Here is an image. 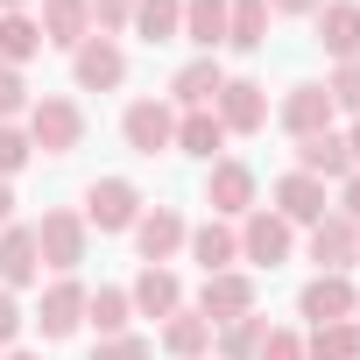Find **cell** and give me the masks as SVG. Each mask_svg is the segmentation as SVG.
<instances>
[{"mask_svg":"<svg viewBox=\"0 0 360 360\" xmlns=\"http://www.w3.org/2000/svg\"><path fill=\"white\" fill-rule=\"evenodd\" d=\"M29 141H36L43 155H71V148L85 141V113H78V99L43 92V99L29 106Z\"/></svg>","mask_w":360,"mask_h":360,"instance_id":"6da1fadb","label":"cell"},{"mask_svg":"<svg viewBox=\"0 0 360 360\" xmlns=\"http://www.w3.org/2000/svg\"><path fill=\"white\" fill-rule=\"evenodd\" d=\"M255 198H262V176H255L248 162L219 155V162L205 169V205H212V219H248Z\"/></svg>","mask_w":360,"mask_h":360,"instance_id":"7a4b0ae2","label":"cell"},{"mask_svg":"<svg viewBox=\"0 0 360 360\" xmlns=\"http://www.w3.org/2000/svg\"><path fill=\"white\" fill-rule=\"evenodd\" d=\"M85 240H92V226H85V212H43L36 219V248H43V269H57V276H71L78 262H85Z\"/></svg>","mask_w":360,"mask_h":360,"instance_id":"3957f363","label":"cell"},{"mask_svg":"<svg viewBox=\"0 0 360 360\" xmlns=\"http://www.w3.org/2000/svg\"><path fill=\"white\" fill-rule=\"evenodd\" d=\"M134 219H141V191L127 184V176H99V184L85 191V226H99V233H134Z\"/></svg>","mask_w":360,"mask_h":360,"instance_id":"277c9868","label":"cell"},{"mask_svg":"<svg viewBox=\"0 0 360 360\" xmlns=\"http://www.w3.org/2000/svg\"><path fill=\"white\" fill-rule=\"evenodd\" d=\"M71 78H78V92H113L120 78H127V50L113 43V36H85L78 50H71Z\"/></svg>","mask_w":360,"mask_h":360,"instance_id":"5b68a950","label":"cell"},{"mask_svg":"<svg viewBox=\"0 0 360 360\" xmlns=\"http://www.w3.org/2000/svg\"><path fill=\"white\" fill-rule=\"evenodd\" d=\"M290 248H297V226H290V219H276L269 205H255V212L240 219V262L276 269V262H290Z\"/></svg>","mask_w":360,"mask_h":360,"instance_id":"8992f818","label":"cell"},{"mask_svg":"<svg viewBox=\"0 0 360 360\" xmlns=\"http://www.w3.org/2000/svg\"><path fill=\"white\" fill-rule=\"evenodd\" d=\"M212 113H219L226 134H255V127H269V85H255V78H226L219 99H212Z\"/></svg>","mask_w":360,"mask_h":360,"instance_id":"52a82bcc","label":"cell"},{"mask_svg":"<svg viewBox=\"0 0 360 360\" xmlns=\"http://www.w3.org/2000/svg\"><path fill=\"white\" fill-rule=\"evenodd\" d=\"M120 134H127L134 155H162V148H176V113H169L162 99H134V106L120 113Z\"/></svg>","mask_w":360,"mask_h":360,"instance_id":"ba28073f","label":"cell"},{"mask_svg":"<svg viewBox=\"0 0 360 360\" xmlns=\"http://www.w3.org/2000/svg\"><path fill=\"white\" fill-rule=\"evenodd\" d=\"M311 262H318V276H346V269L360 262V226L339 219V212H325V219L311 226Z\"/></svg>","mask_w":360,"mask_h":360,"instance_id":"9c48e42d","label":"cell"},{"mask_svg":"<svg viewBox=\"0 0 360 360\" xmlns=\"http://www.w3.org/2000/svg\"><path fill=\"white\" fill-rule=\"evenodd\" d=\"M248 311H255V276H240V269L205 276V290H198V318L226 325V318H248Z\"/></svg>","mask_w":360,"mask_h":360,"instance_id":"30bf717a","label":"cell"},{"mask_svg":"<svg viewBox=\"0 0 360 360\" xmlns=\"http://www.w3.org/2000/svg\"><path fill=\"white\" fill-rule=\"evenodd\" d=\"M353 304H360V290H353L346 276H311L304 297H297V318H311V325H346Z\"/></svg>","mask_w":360,"mask_h":360,"instance_id":"8fae6325","label":"cell"},{"mask_svg":"<svg viewBox=\"0 0 360 360\" xmlns=\"http://www.w3.org/2000/svg\"><path fill=\"white\" fill-rule=\"evenodd\" d=\"M78 325H85V283L57 276V283L43 290V304H36V332H43V339H71Z\"/></svg>","mask_w":360,"mask_h":360,"instance_id":"7c38bea8","label":"cell"},{"mask_svg":"<svg viewBox=\"0 0 360 360\" xmlns=\"http://www.w3.org/2000/svg\"><path fill=\"white\" fill-rule=\"evenodd\" d=\"M29 283H43L36 226H0V290H29Z\"/></svg>","mask_w":360,"mask_h":360,"instance_id":"4fadbf2b","label":"cell"},{"mask_svg":"<svg viewBox=\"0 0 360 360\" xmlns=\"http://www.w3.org/2000/svg\"><path fill=\"white\" fill-rule=\"evenodd\" d=\"M184 233H191V226H184V212H176V205H155V212L134 219V248H141V262H155V269L184 248Z\"/></svg>","mask_w":360,"mask_h":360,"instance_id":"5bb4252c","label":"cell"},{"mask_svg":"<svg viewBox=\"0 0 360 360\" xmlns=\"http://www.w3.org/2000/svg\"><path fill=\"white\" fill-rule=\"evenodd\" d=\"M332 92L325 85H290V99H283V127L297 134V141H311V134H332Z\"/></svg>","mask_w":360,"mask_h":360,"instance_id":"9a60e30c","label":"cell"},{"mask_svg":"<svg viewBox=\"0 0 360 360\" xmlns=\"http://www.w3.org/2000/svg\"><path fill=\"white\" fill-rule=\"evenodd\" d=\"M276 219H290V226H318V219H325V184H318V176H304V169L276 176Z\"/></svg>","mask_w":360,"mask_h":360,"instance_id":"2e32d148","label":"cell"},{"mask_svg":"<svg viewBox=\"0 0 360 360\" xmlns=\"http://www.w3.org/2000/svg\"><path fill=\"white\" fill-rule=\"evenodd\" d=\"M318 43H325L332 64L360 57V0H325L318 8Z\"/></svg>","mask_w":360,"mask_h":360,"instance_id":"e0dca14e","label":"cell"},{"mask_svg":"<svg viewBox=\"0 0 360 360\" xmlns=\"http://www.w3.org/2000/svg\"><path fill=\"white\" fill-rule=\"evenodd\" d=\"M127 304L141 311V318H176V311H184V283H176V269H141L134 276V290H127Z\"/></svg>","mask_w":360,"mask_h":360,"instance_id":"ac0fdd59","label":"cell"},{"mask_svg":"<svg viewBox=\"0 0 360 360\" xmlns=\"http://www.w3.org/2000/svg\"><path fill=\"white\" fill-rule=\"evenodd\" d=\"M297 169L318 176V184H346V176H353L346 134H311V141H297Z\"/></svg>","mask_w":360,"mask_h":360,"instance_id":"d6986e66","label":"cell"},{"mask_svg":"<svg viewBox=\"0 0 360 360\" xmlns=\"http://www.w3.org/2000/svg\"><path fill=\"white\" fill-rule=\"evenodd\" d=\"M184 248H191V262H198L205 276H219V269H233V262H240V233H233L226 219L191 226V233H184Z\"/></svg>","mask_w":360,"mask_h":360,"instance_id":"ffe728a7","label":"cell"},{"mask_svg":"<svg viewBox=\"0 0 360 360\" xmlns=\"http://www.w3.org/2000/svg\"><path fill=\"white\" fill-rule=\"evenodd\" d=\"M43 43L50 50H78L85 36H92V8H85V0H43Z\"/></svg>","mask_w":360,"mask_h":360,"instance_id":"44dd1931","label":"cell"},{"mask_svg":"<svg viewBox=\"0 0 360 360\" xmlns=\"http://www.w3.org/2000/svg\"><path fill=\"white\" fill-rule=\"evenodd\" d=\"M169 360H205L212 353V318H198V311H176V318H162V339H155Z\"/></svg>","mask_w":360,"mask_h":360,"instance_id":"7402d4cb","label":"cell"},{"mask_svg":"<svg viewBox=\"0 0 360 360\" xmlns=\"http://www.w3.org/2000/svg\"><path fill=\"white\" fill-rule=\"evenodd\" d=\"M176 148H184V155H198V162H219V148H226V127H219V113H212V106L176 113Z\"/></svg>","mask_w":360,"mask_h":360,"instance_id":"603a6c76","label":"cell"},{"mask_svg":"<svg viewBox=\"0 0 360 360\" xmlns=\"http://www.w3.org/2000/svg\"><path fill=\"white\" fill-rule=\"evenodd\" d=\"M219 85H226L219 57H191L184 71L169 78V92H176V106H184V113H191V106H212V99H219Z\"/></svg>","mask_w":360,"mask_h":360,"instance_id":"cb8c5ba5","label":"cell"},{"mask_svg":"<svg viewBox=\"0 0 360 360\" xmlns=\"http://www.w3.org/2000/svg\"><path fill=\"white\" fill-rule=\"evenodd\" d=\"M262 332H269V318H226V325H212V360H255L262 353Z\"/></svg>","mask_w":360,"mask_h":360,"instance_id":"d4e9b609","label":"cell"},{"mask_svg":"<svg viewBox=\"0 0 360 360\" xmlns=\"http://www.w3.org/2000/svg\"><path fill=\"white\" fill-rule=\"evenodd\" d=\"M226 8L233 0H184V36L198 43V57H212L226 43Z\"/></svg>","mask_w":360,"mask_h":360,"instance_id":"484cf974","label":"cell"},{"mask_svg":"<svg viewBox=\"0 0 360 360\" xmlns=\"http://www.w3.org/2000/svg\"><path fill=\"white\" fill-rule=\"evenodd\" d=\"M141 43H169L184 36V0H134V22H127Z\"/></svg>","mask_w":360,"mask_h":360,"instance_id":"4316f807","label":"cell"},{"mask_svg":"<svg viewBox=\"0 0 360 360\" xmlns=\"http://www.w3.org/2000/svg\"><path fill=\"white\" fill-rule=\"evenodd\" d=\"M127 318H134V304H127V290H85V325H92L99 339H113V332H127Z\"/></svg>","mask_w":360,"mask_h":360,"instance_id":"83f0119b","label":"cell"},{"mask_svg":"<svg viewBox=\"0 0 360 360\" xmlns=\"http://www.w3.org/2000/svg\"><path fill=\"white\" fill-rule=\"evenodd\" d=\"M304 360H360V325H311L304 339Z\"/></svg>","mask_w":360,"mask_h":360,"instance_id":"f1b7e54d","label":"cell"},{"mask_svg":"<svg viewBox=\"0 0 360 360\" xmlns=\"http://www.w3.org/2000/svg\"><path fill=\"white\" fill-rule=\"evenodd\" d=\"M43 50V29H36V15H0V64H29Z\"/></svg>","mask_w":360,"mask_h":360,"instance_id":"f546056e","label":"cell"},{"mask_svg":"<svg viewBox=\"0 0 360 360\" xmlns=\"http://www.w3.org/2000/svg\"><path fill=\"white\" fill-rule=\"evenodd\" d=\"M226 43L233 50H262L269 43V8H262V0H233V8H226Z\"/></svg>","mask_w":360,"mask_h":360,"instance_id":"4dcf8cb0","label":"cell"},{"mask_svg":"<svg viewBox=\"0 0 360 360\" xmlns=\"http://www.w3.org/2000/svg\"><path fill=\"white\" fill-rule=\"evenodd\" d=\"M29 155H36L29 127H15V120H0V184H8L15 169H29Z\"/></svg>","mask_w":360,"mask_h":360,"instance_id":"1f68e13d","label":"cell"},{"mask_svg":"<svg viewBox=\"0 0 360 360\" xmlns=\"http://www.w3.org/2000/svg\"><path fill=\"white\" fill-rule=\"evenodd\" d=\"M325 92H332V106H339V113H353V120H360V57H346V64L325 78Z\"/></svg>","mask_w":360,"mask_h":360,"instance_id":"d6a6232c","label":"cell"},{"mask_svg":"<svg viewBox=\"0 0 360 360\" xmlns=\"http://www.w3.org/2000/svg\"><path fill=\"white\" fill-rule=\"evenodd\" d=\"M92 360H155V346H148L141 332H113V339L92 346Z\"/></svg>","mask_w":360,"mask_h":360,"instance_id":"836d02e7","label":"cell"},{"mask_svg":"<svg viewBox=\"0 0 360 360\" xmlns=\"http://www.w3.org/2000/svg\"><path fill=\"white\" fill-rule=\"evenodd\" d=\"M36 99H29V85H22V71L15 64H0V120H15V113H29Z\"/></svg>","mask_w":360,"mask_h":360,"instance_id":"e575fe53","label":"cell"},{"mask_svg":"<svg viewBox=\"0 0 360 360\" xmlns=\"http://www.w3.org/2000/svg\"><path fill=\"white\" fill-rule=\"evenodd\" d=\"M85 8H92V29L99 36H120L134 22V0H85Z\"/></svg>","mask_w":360,"mask_h":360,"instance_id":"d590c367","label":"cell"},{"mask_svg":"<svg viewBox=\"0 0 360 360\" xmlns=\"http://www.w3.org/2000/svg\"><path fill=\"white\" fill-rule=\"evenodd\" d=\"M255 360H304V339H297V332H276V325H269V332H262V353H255Z\"/></svg>","mask_w":360,"mask_h":360,"instance_id":"8d00e7d4","label":"cell"},{"mask_svg":"<svg viewBox=\"0 0 360 360\" xmlns=\"http://www.w3.org/2000/svg\"><path fill=\"white\" fill-rule=\"evenodd\" d=\"M22 325H29V318H22L15 290H0V346H15V339H22Z\"/></svg>","mask_w":360,"mask_h":360,"instance_id":"74e56055","label":"cell"},{"mask_svg":"<svg viewBox=\"0 0 360 360\" xmlns=\"http://www.w3.org/2000/svg\"><path fill=\"white\" fill-rule=\"evenodd\" d=\"M339 219H353V226H360V169L339 184Z\"/></svg>","mask_w":360,"mask_h":360,"instance_id":"f35d334b","label":"cell"},{"mask_svg":"<svg viewBox=\"0 0 360 360\" xmlns=\"http://www.w3.org/2000/svg\"><path fill=\"white\" fill-rule=\"evenodd\" d=\"M262 8H269V15H318L325 0H262Z\"/></svg>","mask_w":360,"mask_h":360,"instance_id":"ab89813d","label":"cell"},{"mask_svg":"<svg viewBox=\"0 0 360 360\" xmlns=\"http://www.w3.org/2000/svg\"><path fill=\"white\" fill-rule=\"evenodd\" d=\"M15 219V184H0V226Z\"/></svg>","mask_w":360,"mask_h":360,"instance_id":"60d3db41","label":"cell"},{"mask_svg":"<svg viewBox=\"0 0 360 360\" xmlns=\"http://www.w3.org/2000/svg\"><path fill=\"white\" fill-rule=\"evenodd\" d=\"M346 155H353V169H360V120L346 127Z\"/></svg>","mask_w":360,"mask_h":360,"instance_id":"b9f144b4","label":"cell"},{"mask_svg":"<svg viewBox=\"0 0 360 360\" xmlns=\"http://www.w3.org/2000/svg\"><path fill=\"white\" fill-rule=\"evenodd\" d=\"M22 8H29V0H0V15H22Z\"/></svg>","mask_w":360,"mask_h":360,"instance_id":"7bdbcfd3","label":"cell"},{"mask_svg":"<svg viewBox=\"0 0 360 360\" xmlns=\"http://www.w3.org/2000/svg\"><path fill=\"white\" fill-rule=\"evenodd\" d=\"M0 360H43V353H0Z\"/></svg>","mask_w":360,"mask_h":360,"instance_id":"ee69618b","label":"cell"},{"mask_svg":"<svg viewBox=\"0 0 360 360\" xmlns=\"http://www.w3.org/2000/svg\"><path fill=\"white\" fill-rule=\"evenodd\" d=\"M353 325H360V304H353Z\"/></svg>","mask_w":360,"mask_h":360,"instance_id":"f6af8a7d","label":"cell"}]
</instances>
